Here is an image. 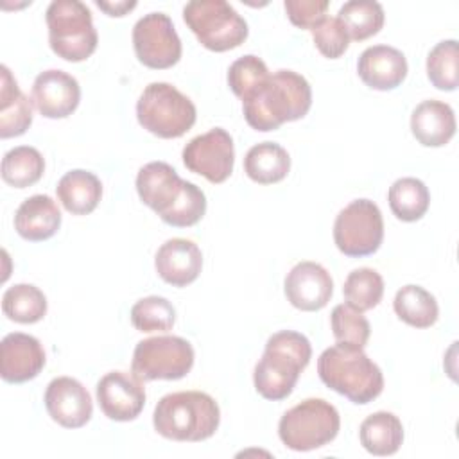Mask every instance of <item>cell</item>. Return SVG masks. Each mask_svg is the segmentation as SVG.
<instances>
[{
  "label": "cell",
  "mask_w": 459,
  "mask_h": 459,
  "mask_svg": "<svg viewBox=\"0 0 459 459\" xmlns=\"http://www.w3.org/2000/svg\"><path fill=\"white\" fill-rule=\"evenodd\" d=\"M312 106L308 81L292 70L269 75L264 88L242 102L246 122L256 131H274L285 122L303 118Z\"/></svg>",
  "instance_id": "obj_1"
},
{
  "label": "cell",
  "mask_w": 459,
  "mask_h": 459,
  "mask_svg": "<svg viewBox=\"0 0 459 459\" xmlns=\"http://www.w3.org/2000/svg\"><path fill=\"white\" fill-rule=\"evenodd\" d=\"M312 357L310 341L294 330L273 333L262 359L255 366L253 382L256 393L271 402L287 398Z\"/></svg>",
  "instance_id": "obj_2"
},
{
  "label": "cell",
  "mask_w": 459,
  "mask_h": 459,
  "mask_svg": "<svg viewBox=\"0 0 459 459\" xmlns=\"http://www.w3.org/2000/svg\"><path fill=\"white\" fill-rule=\"evenodd\" d=\"M321 382L350 402L366 405L384 389L380 368L364 353V348L337 342L317 359Z\"/></svg>",
  "instance_id": "obj_3"
},
{
  "label": "cell",
  "mask_w": 459,
  "mask_h": 459,
  "mask_svg": "<svg viewBox=\"0 0 459 459\" xmlns=\"http://www.w3.org/2000/svg\"><path fill=\"white\" fill-rule=\"evenodd\" d=\"M221 423L217 402L203 391H179L160 398L154 407V430L172 441H204Z\"/></svg>",
  "instance_id": "obj_4"
},
{
  "label": "cell",
  "mask_w": 459,
  "mask_h": 459,
  "mask_svg": "<svg viewBox=\"0 0 459 459\" xmlns=\"http://www.w3.org/2000/svg\"><path fill=\"white\" fill-rule=\"evenodd\" d=\"M52 52L70 63L88 59L99 43L91 11L79 0H54L45 13Z\"/></svg>",
  "instance_id": "obj_5"
},
{
  "label": "cell",
  "mask_w": 459,
  "mask_h": 459,
  "mask_svg": "<svg viewBox=\"0 0 459 459\" xmlns=\"http://www.w3.org/2000/svg\"><path fill=\"white\" fill-rule=\"evenodd\" d=\"M195 106L176 86L151 82L136 102L140 126L158 138H179L195 124Z\"/></svg>",
  "instance_id": "obj_6"
},
{
  "label": "cell",
  "mask_w": 459,
  "mask_h": 459,
  "mask_svg": "<svg viewBox=\"0 0 459 459\" xmlns=\"http://www.w3.org/2000/svg\"><path fill=\"white\" fill-rule=\"evenodd\" d=\"M339 429L341 418L330 402L307 398L283 412L278 423V436L287 448L308 452L333 441Z\"/></svg>",
  "instance_id": "obj_7"
},
{
  "label": "cell",
  "mask_w": 459,
  "mask_h": 459,
  "mask_svg": "<svg viewBox=\"0 0 459 459\" xmlns=\"http://www.w3.org/2000/svg\"><path fill=\"white\" fill-rule=\"evenodd\" d=\"M183 20L199 43L213 52L237 48L247 38L246 20L224 0H192L183 7Z\"/></svg>",
  "instance_id": "obj_8"
},
{
  "label": "cell",
  "mask_w": 459,
  "mask_h": 459,
  "mask_svg": "<svg viewBox=\"0 0 459 459\" xmlns=\"http://www.w3.org/2000/svg\"><path fill=\"white\" fill-rule=\"evenodd\" d=\"M194 366L192 344L178 335H156L136 344L131 371L142 382L179 380Z\"/></svg>",
  "instance_id": "obj_9"
},
{
  "label": "cell",
  "mask_w": 459,
  "mask_h": 459,
  "mask_svg": "<svg viewBox=\"0 0 459 459\" xmlns=\"http://www.w3.org/2000/svg\"><path fill=\"white\" fill-rule=\"evenodd\" d=\"M384 240V219L380 208L369 199H355L344 206L333 222V242L337 249L360 258L378 251Z\"/></svg>",
  "instance_id": "obj_10"
},
{
  "label": "cell",
  "mask_w": 459,
  "mask_h": 459,
  "mask_svg": "<svg viewBox=\"0 0 459 459\" xmlns=\"http://www.w3.org/2000/svg\"><path fill=\"white\" fill-rule=\"evenodd\" d=\"M133 47L147 68L165 70L181 57V39L165 13L143 14L133 27Z\"/></svg>",
  "instance_id": "obj_11"
},
{
  "label": "cell",
  "mask_w": 459,
  "mask_h": 459,
  "mask_svg": "<svg viewBox=\"0 0 459 459\" xmlns=\"http://www.w3.org/2000/svg\"><path fill=\"white\" fill-rule=\"evenodd\" d=\"M183 163L190 172L206 178L213 185L224 183L235 163L231 134L222 127H213L192 138L183 149Z\"/></svg>",
  "instance_id": "obj_12"
},
{
  "label": "cell",
  "mask_w": 459,
  "mask_h": 459,
  "mask_svg": "<svg viewBox=\"0 0 459 459\" xmlns=\"http://www.w3.org/2000/svg\"><path fill=\"white\" fill-rule=\"evenodd\" d=\"M97 402L109 420L131 421L145 405V389L133 371H109L97 382Z\"/></svg>",
  "instance_id": "obj_13"
},
{
  "label": "cell",
  "mask_w": 459,
  "mask_h": 459,
  "mask_svg": "<svg viewBox=\"0 0 459 459\" xmlns=\"http://www.w3.org/2000/svg\"><path fill=\"white\" fill-rule=\"evenodd\" d=\"M283 290L292 307L303 312H316L330 301L333 280L321 264L305 260L287 273Z\"/></svg>",
  "instance_id": "obj_14"
},
{
  "label": "cell",
  "mask_w": 459,
  "mask_h": 459,
  "mask_svg": "<svg viewBox=\"0 0 459 459\" xmlns=\"http://www.w3.org/2000/svg\"><path fill=\"white\" fill-rule=\"evenodd\" d=\"M45 407L48 416L65 429H81L93 414L88 389L72 377H57L47 385Z\"/></svg>",
  "instance_id": "obj_15"
},
{
  "label": "cell",
  "mask_w": 459,
  "mask_h": 459,
  "mask_svg": "<svg viewBox=\"0 0 459 459\" xmlns=\"http://www.w3.org/2000/svg\"><path fill=\"white\" fill-rule=\"evenodd\" d=\"M45 360L41 342L29 333L13 332L0 342V375L9 384H23L36 378Z\"/></svg>",
  "instance_id": "obj_16"
},
{
  "label": "cell",
  "mask_w": 459,
  "mask_h": 459,
  "mask_svg": "<svg viewBox=\"0 0 459 459\" xmlns=\"http://www.w3.org/2000/svg\"><path fill=\"white\" fill-rule=\"evenodd\" d=\"M81 100V88L75 77L63 70H45L32 84V102L45 118H66Z\"/></svg>",
  "instance_id": "obj_17"
},
{
  "label": "cell",
  "mask_w": 459,
  "mask_h": 459,
  "mask_svg": "<svg viewBox=\"0 0 459 459\" xmlns=\"http://www.w3.org/2000/svg\"><path fill=\"white\" fill-rule=\"evenodd\" d=\"M185 179L165 161H151L138 170L136 192L145 206L163 219L179 201Z\"/></svg>",
  "instance_id": "obj_18"
},
{
  "label": "cell",
  "mask_w": 459,
  "mask_h": 459,
  "mask_svg": "<svg viewBox=\"0 0 459 459\" xmlns=\"http://www.w3.org/2000/svg\"><path fill=\"white\" fill-rule=\"evenodd\" d=\"M154 267L165 283L186 287L201 274L203 253L199 246L188 238H169L158 247Z\"/></svg>",
  "instance_id": "obj_19"
},
{
  "label": "cell",
  "mask_w": 459,
  "mask_h": 459,
  "mask_svg": "<svg viewBox=\"0 0 459 459\" xmlns=\"http://www.w3.org/2000/svg\"><path fill=\"white\" fill-rule=\"evenodd\" d=\"M357 72L366 86L387 91L398 88L407 77V59L394 47L373 45L359 56Z\"/></svg>",
  "instance_id": "obj_20"
},
{
  "label": "cell",
  "mask_w": 459,
  "mask_h": 459,
  "mask_svg": "<svg viewBox=\"0 0 459 459\" xmlns=\"http://www.w3.org/2000/svg\"><path fill=\"white\" fill-rule=\"evenodd\" d=\"M61 212L56 201L47 194L27 197L14 213L16 233L29 242H41L57 233Z\"/></svg>",
  "instance_id": "obj_21"
},
{
  "label": "cell",
  "mask_w": 459,
  "mask_h": 459,
  "mask_svg": "<svg viewBox=\"0 0 459 459\" xmlns=\"http://www.w3.org/2000/svg\"><path fill=\"white\" fill-rule=\"evenodd\" d=\"M411 131L425 147H441L455 134L454 109L443 100H423L411 115Z\"/></svg>",
  "instance_id": "obj_22"
},
{
  "label": "cell",
  "mask_w": 459,
  "mask_h": 459,
  "mask_svg": "<svg viewBox=\"0 0 459 459\" xmlns=\"http://www.w3.org/2000/svg\"><path fill=\"white\" fill-rule=\"evenodd\" d=\"M56 192L59 203L68 213L88 215L97 208L102 197V183L93 172L75 169L57 181Z\"/></svg>",
  "instance_id": "obj_23"
},
{
  "label": "cell",
  "mask_w": 459,
  "mask_h": 459,
  "mask_svg": "<svg viewBox=\"0 0 459 459\" xmlns=\"http://www.w3.org/2000/svg\"><path fill=\"white\" fill-rule=\"evenodd\" d=\"M0 86V138H13L23 134L32 124L30 100L18 88L11 70L2 65Z\"/></svg>",
  "instance_id": "obj_24"
},
{
  "label": "cell",
  "mask_w": 459,
  "mask_h": 459,
  "mask_svg": "<svg viewBox=\"0 0 459 459\" xmlns=\"http://www.w3.org/2000/svg\"><path fill=\"white\" fill-rule=\"evenodd\" d=\"M360 445L373 455H393L403 443V427L398 416L387 411L369 414L359 429Z\"/></svg>",
  "instance_id": "obj_25"
},
{
  "label": "cell",
  "mask_w": 459,
  "mask_h": 459,
  "mask_svg": "<svg viewBox=\"0 0 459 459\" xmlns=\"http://www.w3.org/2000/svg\"><path fill=\"white\" fill-rule=\"evenodd\" d=\"M244 170L255 183L273 185L287 178L290 170V156L280 143L262 142L246 152Z\"/></svg>",
  "instance_id": "obj_26"
},
{
  "label": "cell",
  "mask_w": 459,
  "mask_h": 459,
  "mask_svg": "<svg viewBox=\"0 0 459 459\" xmlns=\"http://www.w3.org/2000/svg\"><path fill=\"white\" fill-rule=\"evenodd\" d=\"M393 308L403 323L414 328H429L439 317V307L436 298L420 285L402 287L393 301Z\"/></svg>",
  "instance_id": "obj_27"
},
{
  "label": "cell",
  "mask_w": 459,
  "mask_h": 459,
  "mask_svg": "<svg viewBox=\"0 0 459 459\" xmlns=\"http://www.w3.org/2000/svg\"><path fill=\"white\" fill-rule=\"evenodd\" d=\"M389 208L396 219L403 222L420 221L430 204V194L418 178H400L389 186Z\"/></svg>",
  "instance_id": "obj_28"
},
{
  "label": "cell",
  "mask_w": 459,
  "mask_h": 459,
  "mask_svg": "<svg viewBox=\"0 0 459 459\" xmlns=\"http://www.w3.org/2000/svg\"><path fill=\"white\" fill-rule=\"evenodd\" d=\"M45 172V160L36 147L18 145L2 158V179L14 188L32 186Z\"/></svg>",
  "instance_id": "obj_29"
},
{
  "label": "cell",
  "mask_w": 459,
  "mask_h": 459,
  "mask_svg": "<svg viewBox=\"0 0 459 459\" xmlns=\"http://www.w3.org/2000/svg\"><path fill=\"white\" fill-rule=\"evenodd\" d=\"M2 310L14 323L32 325L45 317L47 298L36 285L16 283L4 292Z\"/></svg>",
  "instance_id": "obj_30"
},
{
  "label": "cell",
  "mask_w": 459,
  "mask_h": 459,
  "mask_svg": "<svg viewBox=\"0 0 459 459\" xmlns=\"http://www.w3.org/2000/svg\"><path fill=\"white\" fill-rule=\"evenodd\" d=\"M384 18V7L373 0H350L337 13V20L353 41H364L378 34Z\"/></svg>",
  "instance_id": "obj_31"
},
{
  "label": "cell",
  "mask_w": 459,
  "mask_h": 459,
  "mask_svg": "<svg viewBox=\"0 0 459 459\" xmlns=\"http://www.w3.org/2000/svg\"><path fill=\"white\" fill-rule=\"evenodd\" d=\"M346 305L357 312H366L377 307L384 296V280L371 267L353 269L342 285Z\"/></svg>",
  "instance_id": "obj_32"
},
{
  "label": "cell",
  "mask_w": 459,
  "mask_h": 459,
  "mask_svg": "<svg viewBox=\"0 0 459 459\" xmlns=\"http://www.w3.org/2000/svg\"><path fill=\"white\" fill-rule=\"evenodd\" d=\"M427 77L434 88L454 91L459 84V52L455 39L439 41L427 56Z\"/></svg>",
  "instance_id": "obj_33"
},
{
  "label": "cell",
  "mask_w": 459,
  "mask_h": 459,
  "mask_svg": "<svg viewBox=\"0 0 459 459\" xmlns=\"http://www.w3.org/2000/svg\"><path fill=\"white\" fill-rule=\"evenodd\" d=\"M269 75L271 74H269L265 63L260 57L247 54L230 65L228 84L231 88V91L244 102V100L251 99L253 95H256L264 88Z\"/></svg>",
  "instance_id": "obj_34"
},
{
  "label": "cell",
  "mask_w": 459,
  "mask_h": 459,
  "mask_svg": "<svg viewBox=\"0 0 459 459\" xmlns=\"http://www.w3.org/2000/svg\"><path fill=\"white\" fill-rule=\"evenodd\" d=\"M174 321L176 310L167 298L147 296L131 307V323L138 332H169Z\"/></svg>",
  "instance_id": "obj_35"
},
{
  "label": "cell",
  "mask_w": 459,
  "mask_h": 459,
  "mask_svg": "<svg viewBox=\"0 0 459 459\" xmlns=\"http://www.w3.org/2000/svg\"><path fill=\"white\" fill-rule=\"evenodd\" d=\"M330 325L337 342L364 348L369 341V321L362 316V312H357L344 303L333 307L330 314Z\"/></svg>",
  "instance_id": "obj_36"
},
{
  "label": "cell",
  "mask_w": 459,
  "mask_h": 459,
  "mask_svg": "<svg viewBox=\"0 0 459 459\" xmlns=\"http://www.w3.org/2000/svg\"><path fill=\"white\" fill-rule=\"evenodd\" d=\"M204 213H206L204 192L197 185L185 181V188L179 201L161 221L174 228H188L197 224Z\"/></svg>",
  "instance_id": "obj_37"
},
{
  "label": "cell",
  "mask_w": 459,
  "mask_h": 459,
  "mask_svg": "<svg viewBox=\"0 0 459 459\" xmlns=\"http://www.w3.org/2000/svg\"><path fill=\"white\" fill-rule=\"evenodd\" d=\"M312 38L317 50L328 59L341 57L350 45V36L344 25L337 20V16L335 18L326 16L321 23H317L312 29Z\"/></svg>",
  "instance_id": "obj_38"
},
{
  "label": "cell",
  "mask_w": 459,
  "mask_h": 459,
  "mask_svg": "<svg viewBox=\"0 0 459 459\" xmlns=\"http://www.w3.org/2000/svg\"><path fill=\"white\" fill-rule=\"evenodd\" d=\"M283 7L292 25L299 29H314L326 18V0H285Z\"/></svg>",
  "instance_id": "obj_39"
},
{
  "label": "cell",
  "mask_w": 459,
  "mask_h": 459,
  "mask_svg": "<svg viewBox=\"0 0 459 459\" xmlns=\"http://www.w3.org/2000/svg\"><path fill=\"white\" fill-rule=\"evenodd\" d=\"M95 5L99 9H102L104 13H108L109 16H124V14H127V11L136 7V2H100V0H97Z\"/></svg>",
  "instance_id": "obj_40"
}]
</instances>
